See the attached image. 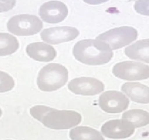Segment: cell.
Listing matches in <instances>:
<instances>
[{"mask_svg":"<svg viewBox=\"0 0 149 140\" xmlns=\"http://www.w3.org/2000/svg\"><path fill=\"white\" fill-rule=\"evenodd\" d=\"M68 88L77 95L95 96L104 91V85L96 78L81 77L72 80L69 82Z\"/></svg>","mask_w":149,"mask_h":140,"instance_id":"9","label":"cell"},{"mask_svg":"<svg viewBox=\"0 0 149 140\" xmlns=\"http://www.w3.org/2000/svg\"><path fill=\"white\" fill-rule=\"evenodd\" d=\"M130 100L124 94L116 91H108L101 94L99 105L107 113H121L128 108Z\"/></svg>","mask_w":149,"mask_h":140,"instance_id":"7","label":"cell"},{"mask_svg":"<svg viewBox=\"0 0 149 140\" xmlns=\"http://www.w3.org/2000/svg\"><path fill=\"white\" fill-rule=\"evenodd\" d=\"M16 0H0V12L11 10L15 7Z\"/></svg>","mask_w":149,"mask_h":140,"instance_id":"20","label":"cell"},{"mask_svg":"<svg viewBox=\"0 0 149 140\" xmlns=\"http://www.w3.org/2000/svg\"><path fill=\"white\" fill-rule=\"evenodd\" d=\"M68 80V70L58 64H49L41 69L37 77L38 88L42 91L51 92L59 89Z\"/></svg>","mask_w":149,"mask_h":140,"instance_id":"3","label":"cell"},{"mask_svg":"<svg viewBox=\"0 0 149 140\" xmlns=\"http://www.w3.org/2000/svg\"><path fill=\"white\" fill-rule=\"evenodd\" d=\"M121 91L133 101L140 104L149 103V88L139 82H126Z\"/></svg>","mask_w":149,"mask_h":140,"instance_id":"13","label":"cell"},{"mask_svg":"<svg viewBox=\"0 0 149 140\" xmlns=\"http://www.w3.org/2000/svg\"><path fill=\"white\" fill-rule=\"evenodd\" d=\"M8 30L18 36H31L42 28V22L36 15L22 14L15 15L8 21Z\"/></svg>","mask_w":149,"mask_h":140,"instance_id":"4","label":"cell"},{"mask_svg":"<svg viewBox=\"0 0 149 140\" xmlns=\"http://www.w3.org/2000/svg\"><path fill=\"white\" fill-rule=\"evenodd\" d=\"M124 52L131 59L149 63V39L137 41L126 48Z\"/></svg>","mask_w":149,"mask_h":140,"instance_id":"14","label":"cell"},{"mask_svg":"<svg viewBox=\"0 0 149 140\" xmlns=\"http://www.w3.org/2000/svg\"><path fill=\"white\" fill-rule=\"evenodd\" d=\"M83 1H84V2H86V3L88 4V5H97L104 3V2L109 1V0H83Z\"/></svg>","mask_w":149,"mask_h":140,"instance_id":"21","label":"cell"},{"mask_svg":"<svg viewBox=\"0 0 149 140\" xmlns=\"http://www.w3.org/2000/svg\"><path fill=\"white\" fill-rule=\"evenodd\" d=\"M30 115L45 127L54 130L74 128L81 123V114L73 110H58L44 105H37L29 110Z\"/></svg>","mask_w":149,"mask_h":140,"instance_id":"1","label":"cell"},{"mask_svg":"<svg viewBox=\"0 0 149 140\" xmlns=\"http://www.w3.org/2000/svg\"><path fill=\"white\" fill-rule=\"evenodd\" d=\"M5 140H11V139H5Z\"/></svg>","mask_w":149,"mask_h":140,"instance_id":"23","label":"cell"},{"mask_svg":"<svg viewBox=\"0 0 149 140\" xmlns=\"http://www.w3.org/2000/svg\"><path fill=\"white\" fill-rule=\"evenodd\" d=\"M134 10L137 13L149 16V0H137L134 4Z\"/></svg>","mask_w":149,"mask_h":140,"instance_id":"19","label":"cell"},{"mask_svg":"<svg viewBox=\"0 0 149 140\" xmlns=\"http://www.w3.org/2000/svg\"><path fill=\"white\" fill-rule=\"evenodd\" d=\"M74 58L87 65H103L113 56L110 47L99 40H83L74 45L72 50Z\"/></svg>","mask_w":149,"mask_h":140,"instance_id":"2","label":"cell"},{"mask_svg":"<svg viewBox=\"0 0 149 140\" xmlns=\"http://www.w3.org/2000/svg\"><path fill=\"white\" fill-rule=\"evenodd\" d=\"M80 32L76 28L71 26H59L46 28L41 32V38L51 45L67 42L76 39Z\"/></svg>","mask_w":149,"mask_h":140,"instance_id":"10","label":"cell"},{"mask_svg":"<svg viewBox=\"0 0 149 140\" xmlns=\"http://www.w3.org/2000/svg\"><path fill=\"white\" fill-rule=\"evenodd\" d=\"M19 48L16 37L8 33H0V56L13 54Z\"/></svg>","mask_w":149,"mask_h":140,"instance_id":"17","label":"cell"},{"mask_svg":"<svg viewBox=\"0 0 149 140\" xmlns=\"http://www.w3.org/2000/svg\"><path fill=\"white\" fill-rule=\"evenodd\" d=\"M122 119L130 121L135 128H140L149 124V112L140 109L130 110L123 114Z\"/></svg>","mask_w":149,"mask_h":140,"instance_id":"16","label":"cell"},{"mask_svg":"<svg viewBox=\"0 0 149 140\" xmlns=\"http://www.w3.org/2000/svg\"><path fill=\"white\" fill-rule=\"evenodd\" d=\"M2 110H1V108H0V118L2 117Z\"/></svg>","mask_w":149,"mask_h":140,"instance_id":"22","label":"cell"},{"mask_svg":"<svg viewBox=\"0 0 149 140\" xmlns=\"http://www.w3.org/2000/svg\"><path fill=\"white\" fill-rule=\"evenodd\" d=\"M71 140H105L97 130L88 126H77L70 131Z\"/></svg>","mask_w":149,"mask_h":140,"instance_id":"15","label":"cell"},{"mask_svg":"<svg viewBox=\"0 0 149 140\" xmlns=\"http://www.w3.org/2000/svg\"><path fill=\"white\" fill-rule=\"evenodd\" d=\"M40 17L48 24H58L64 21L68 15L67 5L59 1H50L40 7Z\"/></svg>","mask_w":149,"mask_h":140,"instance_id":"11","label":"cell"},{"mask_svg":"<svg viewBox=\"0 0 149 140\" xmlns=\"http://www.w3.org/2000/svg\"><path fill=\"white\" fill-rule=\"evenodd\" d=\"M137 38V31L131 26L113 28L101 34L97 40L106 42L111 50H118L129 45Z\"/></svg>","mask_w":149,"mask_h":140,"instance_id":"5","label":"cell"},{"mask_svg":"<svg viewBox=\"0 0 149 140\" xmlns=\"http://www.w3.org/2000/svg\"><path fill=\"white\" fill-rule=\"evenodd\" d=\"M15 86V82L12 77L6 72L0 71V93L11 91Z\"/></svg>","mask_w":149,"mask_h":140,"instance_id":"18","label":"cell"},{"mask_svg":"<svg viewBox=\"0 0 149 140\" xmlns=\"http://www.w3.org/2000/svg\"><path fill=\"white\" fill-rule=\"evenodd\" d=\"M26 51L32 59L42 62H49L56 56V51L52 46L44 42H34L27 45Z\"/></svg>","mask_w":149,"mask_h":140,"instance_id":"12","label":"cell"},{"mask_svg":"<svg viewBox=\"0 0 149 140\" xmlns=\"http://www.w3.org/2000/svg\"><path fill=\"white\" fill-rule=\"evenodd\" d=\"M134 131L135 128L132 123L122 118L107 121L101 127L102 134L113 139L129 138L134 134Z\"/></svg>","mask_w":149,"mask_h":140,"instance_id":"8","label":"cell"},{"mask_svg":"<svg viewBox=\"0 0 149 140\" xmlns=\"http://www.w3.org/2000/svg\"><path fill=\"white\" fill-rule=\"evenodd\" d=\"M112 72L121 80H142L149 78V66L134 61H123L116 64Z\"/></svg>","mask_w":149,"mask_h":140,"instance_id":"6","label":"cell"}]
</instances>
